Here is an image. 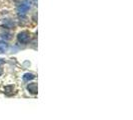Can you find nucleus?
Segmentation results:
<instances>
[{
	"label": "nucleus",
	"mask_w": 133,
	"mask_h": 120,
	"mask_svg": "<svg viewBox=\"0 0 133 120\" xmlns=\"http://www.w3.org/2000/svg\"><path fill=\"white\" fill-rule=\"evenodd\" d=\"M17 39H18V41H19L20 43L26 44V43L29 42V40H30V33L27 32V31H22V32H20L17 35Z\"/></svg>",
	"instance_id": "1"
},
{
	"label": "nucleus",
	"mask_w": 133,
	"mask_h": 120,
	"mask_svg": "<svg viewBox=\"0 0 133 120\" xmlns=\"http://www.w3.org/2000/svg\"><path fill=\"white\" fill-rule=\"evenodd\" d=\"M23 80L24 81H29V80H32V79H34L35 78V75L34 74H32V73H25L24 75H23Z\"/></svg>",
	"instance_id": "4"
},
{
	"label": "nucleus",
	"mask_w": 133,
	"mask_h": 120,
	"mask_svg": "<svg viewBox=\"0 0 133 120\" xmlns=\"http://www.w3.org/2000/svg\"><path fill=\"white\" fill-rule=\"evenodd\" d=\"M2 73H3V70H2V68H0V76L2 75Z\"/></svg>",
	"instance_id": "7"
},
{
	"label": "nucleus",
	"mask_w": 133,
	"mask_h": 120,
	"mask_svg": "<svg viewBox=\"0 0 133 120\" xmlns=\"http://www.w3.org/2000/svg\"><path fill=\"white\" fill-rule=\"evenodd\" d=\"M29 8H30V3H29L27 0H25L23 3H21L19 6H18V9H17V10H18V13L19 14L24 15V14L29 10Z\"/></svg>",
	"instance_id": "2"
},
{
	"label": "nucleus",
	"mask_w": 133,
	"mask_h": 120,
	"mask_svg": "<svg viewBox=\"0 0 133 120\" xmlns=\"http://www.w3.org/2000/svg\"><path fill=\"white\" fill-rule=\"evenodd\" d=\"M4 63H5V60L0 58V65H2V64H4Z\"/></svg>",
	"instance_id": "5"
},
{
	"label": "nucleus",
	"mask_w": 133,
	"mask_h": 120,
	"mask_svg": "<svg viewBox=\"0 0 133 120\" xmlns=\"http://www.w3.org/2000/svg\"><path fill=\"white\" fill-rule=\"evenodd\" d=\"M4 53V49L2 48V47H0V54Z\"/></svg>",
	"instance_id": "6"
},
{
	"label": "nucleus",
	"mask_w": 133,
	"mask_h": 120,
	"mask_svg": "<svg viewBox=\"0 0 133 120\" xmlns=\"http://www.w3.org/2000/svg\"><path fill=\"white\" fill-rule=\"evenodd\" d=\"M26 88L30 94H33V95L37 94V84L36 83H30L27 85Z\"/></svg>",
	"instance_id": "3"
}]
</instances>
